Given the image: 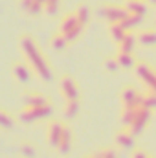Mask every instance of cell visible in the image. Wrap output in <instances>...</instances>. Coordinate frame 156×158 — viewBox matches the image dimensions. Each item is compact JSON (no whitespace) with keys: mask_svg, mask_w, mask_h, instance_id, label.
Masks as SVG:
<instances>
[{"mask_svg":"<svg viewBox=\"0 0 156 158\" xmlns=\"http://www.w3.org/2000/svg\"><path fill=\"white\" fill-rule=\"evenodd\" d=\"M61 90H63V94L68 101H77V85L72 77H63Z\"/></svg>","mask_w":156,"mask_h":158,"instance_id":"7a4b0ae2","label":"cell"},{"mask_svg":"<svg viewBox=\"0 0 156 158\" xmlns=\"http://www.w3.org/2000/svg\"><path fill=\"white\" fill-rule=\"evenodd\" d=\"M116 61H117V64H121V66H132V57H130V53H127V55H125V52L119 53Z\"/></svg>","mask_w":156,"mask_h":158,"instance_id":"ba28073f","label":"cell"},{"mask_svg":"<svg viewBox=\"0 0 156 158\" xmlns=\"http://www.w3.org/2000/svg\"><path fill=\"white\" fill-rule=\"evenodd\" d=\"M63 131H64V125H63L61 121H51L50 127H48V131H46V140H48V143L53 145V147H57V143H59V140H61V136H63Z\"/></svg>","mask_w":156,"mask_h":158,"instance_id":"6da1fadb","label":"cell"},{"mask_svg":"<svg viewBox=\"0 0 156 158\" xmlns=\"http://www.w3.org/2000/svg\"><path fill=\"white\" fill-rule=\"evenodd\" d=\"M130 158H151V156H149L143 149H136V151L132 153V156H130Z\"/></svg>","mask_w":156,"mask_h":158,"instance_id":"8fae6325","label":"cell"},{"mask_svg":"<svg viewBox=\"0 0 156 158\" xmlns=\"http://www.w3.org/2000/svg\"><path fill=\"white\" fill-rule=\"evenodd\" d=\"M96 156L97 158H116V155H114V151H110V149H101V151L96 153Z\"/></svg>","mask_w":156,"mask_h":158,"instance_id":"30bf717a","label":"cell"},{"mask_svg":"<svg viewBox=\"0 0 156 158\" xmlns=\"http://www.w3.org/2000/svg\"><path fill=\"white\" fill-rule=\"evenodd\" d=\"M70 147H72V131H70L68 127H64L63 136H61V140H59V143H57V149L61 151V155H66V153L70 151Z\"/></svg>","mask_w":156,"mask_h":158,"instance_id":"3957f363","label":"cell"},{"mask_svg":"<svg viewBox=\"0 0 156 158\" xmlns=\"http://www.w3.org/2000/svg\"><path fill=\"white\" fill-rule=\"evenodd\" d=\"M116 143L121 147V149H129V147H132V143H134V136H132V132L130 131H121V132H117L116 134Z\"/></svg>","mask_w":156,"mask_h":158,"instance_id":"277c9868","label":"cell"},{"mask_svg":"<svg viewBox=\"0 0 156 158\" xmlns=\"http://www.w3.org/2000/svg\"><path fill=\"white\" fill-rule=\"evenodd\" d=\"M20 153H22V156H26V158H33L35 156V147H33V143L24 142V143L20 145Z\"/></svg>","mask_w":156,"mask_h":158,"instance_id":"5b68a950","label":"cell"},{"mask_svg":"<svg viewBox=\"0 0 156 158\" xmlns=\"http://www.w3.org/2000/svg\"><path fill=\"white\" fill-rule=\"evenodd\" d=\"M86 158H97V156L96 155H90V156H86Z\"/></svg>","mask_w":156,"mask_h":158,"instance_id":"4fadbf2b","label":"cell"},{"mask_svg":"<svg viewBox=\"0 0 156 158\" xmlns=\"http://www.w3.org/2000/svg\"><path fill=\"white\" fill-rule=\"evenodd\" d=\"M64 114H66L68 118H74V116L77 114V101H66V105H64Z\"/></svg>","mask_w":156,"mask_h":158,"instance_id":"8992f818","label":"cell"},{"mask_svg":"<svg viewBox=\"0 0 156 158\" xmlns=\"http://www.w3.org/2000/svg\"><path fill=\"white\" fill-rule=\"evenodd\" d=\"M15 70H17V76L20 77L18 81H28V79H30V74H28V70H26V68L22 70V66H20V63H18V64L15 66Z\"/></svg>","mask_w":156,"mask_h":158,"instance_id":"9c48e42d","label":"cell"},{"mask_svg":"<svg viewBox=\"0 0 156 158\" xmlns=\"http://www.w3.org/2000/svg\"><path fill=\"white\" fill-rule=\"evenodd\" d=\"M143 35H145V37H143V42H145V44L154 42V40H156V35L153 33V31H147V33H143Z\"/></svg>","mask_w":156,"mask_h":158,"instance_id":"7c38bea8","label":"cell"},{"mask_svg":"<svg viewBox=\"0 0 156 158\" xmlns=\"http://www.w3.org/2000/svg\"><path fill=\"white\" fill-rule=\"evenodd\" d=\"M0 127H4V129L13 127V118L7 112H4V110H0Z\"/></svg>","mask_w":156,"mask_h":158,"instance_id":"52a82bcc","label":"cell"}]
</instances>
